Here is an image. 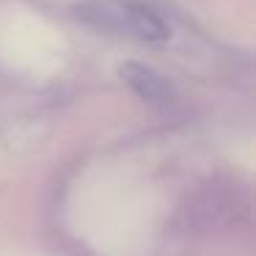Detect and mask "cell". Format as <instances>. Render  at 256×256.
Masks as SVG:
<instances>
[{
    "mask_svg": "<svg viewBox=\"0 0 256 256\" xmlns=\"http://www.w3.org/2000/svg\"><path fill=\"white\" fill-rule=\"evenodd\" d=\"M72 12L83 25L116 39L140 44H162L171 39V28L162 14L144 0H80Z\"/></svg>",
    "mask_w": 256,
    "mask_h": 256,
    "instance_id": "6da1fadb",
    "label": "cell"
},
{
    "mask_svg": "<svg viewBox=\"0 0 256 256\" xmlns=\"http://www.w3.org/2000/svg\"><path fill=\"white\" fill-rule=\"evenodd\" d=\"M118 74L127 83V88L132 91L138 100H144L146 105L157 108V110H171L174 102H176V91L174 86L157 72L154 66L140 61H124L118 66Z\"/></svg>",
    "mask_w": 256,
    "mask_h": 256,
    "instance_id": "7a4b0ae2",
    "label": "cell"
}]
</instances>
